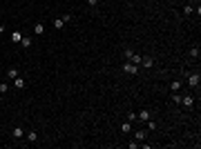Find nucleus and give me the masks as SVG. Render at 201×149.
Wrapping results in <instances>:
<instances>
[{
	"label": "nucleus",
	"instance_id": "2eb2a0df",
	"mask_svg": "<svg viewBox=\"0 0 201 149\" xmlns=\"http://www.w3.org/2000/svg\"><path fill=\"white\" fill-rule=\"evenodd\" d=\"M36 138H38L36 131H29V134H27V140H29V143H36Z\"/></svg>",
	"mask_w": 201,
	"mask_h": 149
},
{
	"label": "nucleus",
	"instance_id": "4468645a",
	"mask_svg": "<svg viewBox=\"0 0 201 149\" xmlns=\"http://www.w3.org/2000/svg\"><path fill=\"white\" fill-rule=\"evenodd\" d=\"M192 11H195V7H192V5H186V7H183V16H192Z\"/></svg>",
	"mask_w": 201,
	"mask_h": 149
},
{
	"label": "nucleus",
	"instance_id": "6e6552de",
	"mask_svg": "<svg viewBox=\"0 0 201 149\" xmlns=\"http://www.w3.org/2000/svg\"><path fill=\"white\" fill-rule=\"evenodd\" d=\"M22 136H25V131H22V127H16V129H13V138H16V140H20Z\"/></svg>",
	"mask_w": 201,
	"mask_h": 149
},
{
	"label": "nucleus",
	"instance_id": "39448f33",
	"mask_svg": "<svg viewBox=\"0 0 201 149\" xmlns=\"http://www.w3.org/2000/svg\"><path fill=\"white\" fill-rule=\"evenodd\" d=\"M136 118H138V120H141V123H145V120H150V118H152V116H150V111H148V109H143V111L138 113Z\"/></svg>",
	"mask_w": 201,
	"mask_h": 149
},
{
	"label": "nucleus",
	"instance_id": "412c9836",
	"mask_svg": "<svg viewBox=\"0 0 201 149\" xmlns=\"http://www.w3.org/2000/svg\"><path fill=\"white\" fill-rule=\"evenodd\" d=\"M9 91V85H5V82H0V93H7Z\"/></svg>",
	"mask_w": 201,
	"mask_h": 149
},
{
	"label": "nucleus",
	"instance_id": "9b49d317",
	"mask_svg": "<svg viewBox=\"0 0 201 149\" xmlns=\"http://www.w3.org/2000/svg\"><path fill=\"white\" fill-rule=\"evenodd\" d=\"M20 40H22V33H20V31H13L11 33V42H20Z\"/></svg>",
	"mask_w": 201,
	"mask_h": 149
},
{
	"label": "nucleus",
	"instance_id": "a211bd4d",
	"mask_svg": "<svg viewBox=\"0 0 201 149\" xmlns=\"http://www.w3.org/2000/svg\"><path fill=\"white\" fill-rule=\"evenodd\" d=\"M130 129H132V125H130V123H123V125H121V131H123V134H127Z\"/></svg>",
	"mask_w": 201,
	"mask_h": 149
},
{
	"label": "nucleus",
	"instance_id": "ddd939ff",
	"mask_svg": "<svg viewBox=\"0 0 201 149\" xmlns=\"http://www.w3.org/2000/svg\"><path fill=\"white\" fill-rule=\"evenodd\" d=\"M54 27H56V29H63V27H65V20L63 18H54Z\"/></svg>",
	"mask_w": 201,
	"mask_h": 149
},
{
	"label": "nucleus",
	"instance_id": "f257e3e1",
	"mask_svg": "<svg viewBox=\"0 0 201 149\" xmlns=\"http://www.w3.org/2000/svg\"><path fill=\"white\" fill-rule=\"evenodd\" d=\"M123 71H125V74H138V65H134V62H125V65H123Z\"/></svg>",
	"mask_w": 201,
	"mask_h": 149
},
{
	"label": "nucleus",
	"instance_id": "aec40b11",
	"mask_svg": "<svg viewBox=\"0 0 201 149\" xmlns=\"http://www.w3.org/2000/svg\"><path fill=\"white\" fill-rule=\"evenodd\" d=\"M190 56H192V58H199V47H192V49H190Z\"/></svg>",
	"mask_w": 201,
	"mask_h": 149
},
{
	"label": "nucleus",
	"instance_id": "9d476101",
	"mask_svg": "<svg viewBox=\"0 0 201 149\" xmlns=\"http://www.w3.org/2000/svg\"><path fill=\"white\" fill-rule=\"evenodd\" d=\"M20 45H22V47H25V49H29V47H32V38L22 36V40H20Z\"/></svg>",
	"mask_w": 201,
	"mask_h": 149
},
{
	"label": "nucleus",
	"instance_id": "423d86ee",
	"mask_svg": "<svg viewBox=\"0 0 201 149\" xmlns=\"http://www.w3.org/2000/svg\"><path fill=\"white\" fill-rule=\"evenodd\" d=\"M34 33H36V36H43V33H45V25H43V22H36V27H34Z\"/></svg>",
	"mask_w": 201,
	"mask_h": 149
},
{
	"label": "nucleus",
	"instance_id": "f3484780",
	"mask_svg": "<svg viewBox=\"0 0 201 149\" xmlns=\"http://www.w3.org/2000/svg\"><path fill=\"white\" fill-rule=\"evenodd\" d=\"M130 62H134V65H141V56H136V54H132V56H130Z\"/></svg>",
	"mask_w": 201,
	"mask_h": 149
},
{
	"label": "nucleus",
	"instance_id": "f8f14e48",
	"mask_svg": "<svg viewBox=\"0 0 201 149\" xmlns=\"http://www.w3.org/2000/svg\"><path fill=\"white\" fill-rule=\"evenodd\" d=\"M141 65H143V67H148V69H150L152 65H154V60H152V58H141Z\"/></svg>",
	"mask_w": 201,
	"mask_h": 149
},
{
	"label": "nucleus",
	"instance_id": "7ed1b4c3",
	"mask_svg": "<svg viewBox=\"0 0 201 149\" xmlns=\"http://www.w3.org/2000/svg\"><path fill=\"white\" fill-rule=\"evenodd\" d=\"M181 105L183 107H192V105H195V98H192L190 93H188V96H181Z\"/></svg>",
	"mask_w": 201,
	"mask_h": 149
},
{
	"label": "nucleus",
	"instance_id": "20e7f679",
	"mask_svg": "<svg viewBox=\"0 0 201 149\" xmlns=\"http://www.w3.org/2000/svg\"><path fill=\"white\" fill-rule=\"evenodd\" d=\"M13 87H16V89H25V78H20V76H18V78H13Z\"/></svg>",
	"mask_w": 201,
	"mask_h": 149
},
{
	"label": "nucleus",
	"instance_id": "6ab92c4d",
	"mask_svg": "<svg viewBox=\"0 0 201 149\" xmlns=\"http://www.w3.org/2000/svg\"><path fill=\"white\" fill-rule=\"evenodd\" d=\"M145 125H148V129H150V131H152V129H157V123H154L152 118H150V120H145Z\"/></svg>",
	"mask_w": 201,
	"mask_h": 149
},
{
	"label": "nucleus",
	"instance_id": "dca6fc26",
	"mask_svg": "<svg viewBox=\"0 0 201 149\" xmlns=\"http://www.w3.org/2000/svg\"><path fill=\"white\" fill-rule=\"evenodd\" d=\"M170 89H172V91H179V89H181V82H179V80H172Z\"/></svg>",
	"mask_w": 201,
	"mask_h": 149
},
{
	"label": "nucleus",
	"instance_id": "0eeeda50",
	"mask_svg": "<svg viewBox=\"0 0 201 149\" xmlns=\"http://www.w3.org/2000/svg\"><path fill=\"white\" fill-rule=\"evenodd\" d=\"M7 78H11V80H13V78H18V69L9 67V69H7Z\"/></svg>",
	"mask_w": 201,
	"mask_h": 149
},
{
	"label": "nucleus",
	"instance_id": "4be33fe9",
	"mask_svg": "<svg viewBox=\"0 0 201 149\" xmlns=\"http://www.w3.org/2000/svg\"><path fill=\"white\" fill-rule=\"evenodd\" d=\"M87 2H89V7H94L96 2H98V0H87Z\"/></svg>",
	"mask_w": 201,
	"mask_h": 149
},
{
	"label": "nucleus",
	"instance_id": "f03ea898",
	"mask_svg": "<svg viewBox=\"0 0 201 149\" xmlns=\"http://www.w3.org/2000/svg\"><path fill=\"white\" fill-rule=\"evenodd\" d=\"M199 80H201L199 74H190V76H188V85H190V87H197V85H199Z\"/></svg>",
	"mask_w": 201,
	"mask_h": 149
},
{
	"label": "nucleus",
	"instance_id": "1a4fd4ad",
	"mask_svg": "<svg viewBox=\"0 0 201 149\" xmlns=\"http://www.w3.org/2000/svg\"><path fill=\"white\" fill-rule=\"evenodd\" d=\"M134 136H136V140H145V138H148V131H145V129H138Z\"/></svg>",
	"mask_w": 201,
	"mask_h": 149
}]
</instances>
